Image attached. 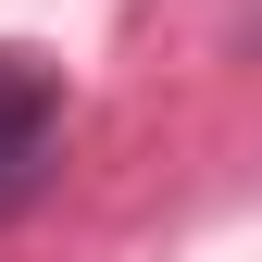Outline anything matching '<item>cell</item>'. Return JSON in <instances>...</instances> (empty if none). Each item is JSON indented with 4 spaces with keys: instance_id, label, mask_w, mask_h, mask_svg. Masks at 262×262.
Listing matches in <instances>:
<instances>
[{
    "instance_id": "1",
    "label": "cell",
    "mask_w": 262,
    "mask_h": 262,
    "mask_svg": "<svg viewBox=\"0 0 262 262\" xmlns=\"http://www.w3.org/2000/svg\"><path fill=\"white\" fill-rule=\"evenodd\" d=\"M50 150H62V75L38 50H0V212L50 187Z\"/></svg>"
}]
</instances>
